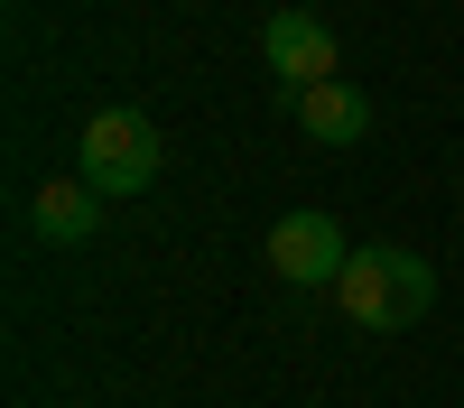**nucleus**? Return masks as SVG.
Returning a JSON list of instances; mask_svg holds the SVG:
<instances>
[{"mask_svg": "<svg viewBox=\"0 0 464 408\" xmlns=\"http://www.w3.org/2000/svg\"><path fill=\"white\" fill-rule=\"evenodd\" d=\"M297 130L306 139H325V148H353L362 130H372V102H362V84H316V93H297Z\"/></svg>", "mask_w": 464, "mask_h": 408, "instance_id": "obj_6", "label": "nucleus"}, {"mask_svg": "<svg viewBox=\"0 0 464 408\" xmlns=\"http://www.w3.org/2000/svg\"><path fill=\"white\" fill-rule=\"evenodd\" d=\"M343 260H353V242H343L334 213L306 204V213H279V223H269V270H279L288 288H334Z\"/></svg>", "mask_w": 464, "mask_h": 408, "instance_id": "obj_3", "label": "nucleus"}, {"mask_svg": "<svg viewBox=\"0 0 464 408\" xmlns=\"http://www.w3.org/2000/svg\"><path fill=\"white\" fill-rule=\"evenodd\" d=\"M334 297H343V325L409 334V325H428V307H437V270L418 251H400V242H362L353 260H343Z\"/></svg>", "mask_w": 464, "mask_h": 408, "instance_id": "obj_1", "label": "nucleus"}, {"mask_svg": "<svg viewBox=\"0 0 464 408\" xmlns=\"http://www.w3.org/2000/svg\"><path fill=\"white\" fill-rule=\"evenodd\" d=\"M260 56H269V74H279L288 93L334 84V28H325L316 10H279V19L260 28Z\"/></svg>", "mask_w": 464, "mask_h": 408, "instance_id": "obj_4", "label": "nucleus"}, {"mask_svg": "<svg viewBox=\"0 0 464 408\" xmlns=\"http://www.w3.org/2000/svg\"><path fill=\"white\" fill-rule=\"evenodd\" d=\"M159 158H168V148H159V121L130 111V102H111V111H93V121H84L74 176L111 204V195H149V185H159Z\"/></svg>", "mask_w": 464, "mask_h": 408, "instance_id": "obj_2", "label": "nucleus"}, {"mask_svg": "<svg viewBox=\"0 0 464 408\" xmlns=\"http://www.w3.org/2000/svg\"><path fill=\"white\" fill-rule=\"evenodd\" d=\"M93 223H102V195H93L84 176H47L28 195V232L37 242H93Z\"/></svg>", "mask_w": 464, "mask_h": 408, "instance_id": "obj_5", "label": "nucleus"}]
</instances>
